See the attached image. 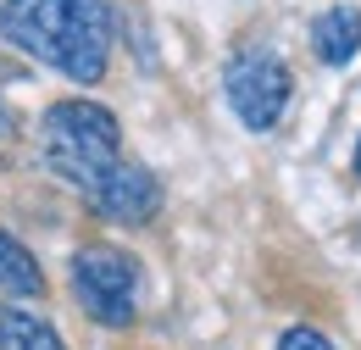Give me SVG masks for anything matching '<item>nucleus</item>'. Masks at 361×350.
Returning <instances> with one entry per match:
<instances>
[{
	"label": "nucleus",
	"instance_id": "1",
	"mask_svg": "<svg viewBox=\"0 0 361 350\" xmlns=\"http://www.w3.org/2000/svg\"><path fill=\"white\" fill-rule=\"evenodd\" d=\"M0 34L56 73H67L78 84H100L111 17H106L100 0H6Z\"/></svg>",
	"mask_w": 361,
	"mask_h": 350
},
{
	"label": "nucleus",
	"instance_id": "2",
	"mask_svg": "<svg viewBox=\"0 0 361 350\" xmlns=\"http://www.w3.org/2000/svg\"><path fill=\"white\" fill-rule=\"evenodd\" d=\"M45 162L56 178H67V183H90L94 173H106L111 162H117V117L106 111V106H94V100H56L45 111Z\"/></svg>",
	"mask_w": 361,
	"mask_h": 350
},
{
	"label": "nucleus",
	"instance_id": "3",
	"mask_svg": "<svg viewBox=\"0 0 361 350\" xmlns=\"http://www.w3.org/2000/svg\"><path fill=\"white\" fill-rule=\"evenodd\" d=\"M73 289H78V306L90 311L94 322L128 328V322H134V301H139V262L128 251L90 245V251H78V262H73Z\"/></svg>",
	"mask_w": 361,
	"mask_h": 350
},
{
	"label": "nucleus",
	"instance_id": "4",
	"mask_svg": "<svg viewBox=\"0 0 361 350\" xmlns=\"http://www.w3.org/2000/svg\"><path fill=\"white\" fill-rule=\"evenodd\" d=\"M223 89H228V106L239 111V123L256 133L278 128V117H283V106H289V89H295V78H289V67L272 56V50H239L233 61H228L223 73Z\"/></svg>",
	"mask_w": 361,
	"mask_h": 350
},
{
	"label": "nucleus",
	"instance_id": "5",
	"mask_svg": "<svg viewBox=\"0 0 361 350\" xmlns=\"http://www.w3.org/2000/svg\"><path fill=\"white\" fill-rule=\"evenodd\" d=\"M84 200L94 206V217L106 222H150L161 206V183L134 167V162H111L106 173H94L84 183Z\"/></svg>",
	"mask_w": 361,
	"mask_h": 350
},
{
	"label": "nucleus",
	"instance_id": "6",
	"mask_svg": "<svg viewBox=\"0 0 361 350\" xmlns=\"http://www.w3.org/2000/svg\"><path fill=\"white\" fill-rule=\"evenodd\" d=\"M312 50L328 61V67H345L361 50V11L356 6H328L312 23Z\"/></svg>",
	"mask_w": 361,
	"mask_h": 350
},
{
	"label": "nucleus",
	"instance_id": "7",
	"mask_svg": "<svg viewBox=\"0 0 361 350\" xmlns=\"http://www.w3.org/2000/svg\"><path fill=\"white\" fill-rule=\"evenodd\" d=\"M0 289L17 301H39L45 295V272L28 256V245H17L11 234H0Z\"/></svg>",
	"mask_w": 361,
	"mask_h": 350
},
{
	"label": "nucleus",
	"instance_id": "8",
	"mask_svg": "<svg viewBox=\"0 0 361 350\" xmlns=\"http://www.w3.org/2000/svg\"><path fill=\"white\" fill-rule=\"evenodd\" d=\"M0 350H61V334L50 328L39 311L6 306L0 311Z\"/></svg>",
	"mask_w": 361,
	"mask_h": 350
},
{
	"label": "nucleus",
	"instance_id": "9",
	"mask_svg": "<svg viewBox=\"0 0 361 350\" xmlns=\"http://www.w3.org/2000/svg\"><path fill=\"white\" fill-rule=\"evenodd\" d=\"M278 350H334V345H328L317 328H289V334L278 339Z\"/></svg>",
	"mask_w": 361,
	"mask_h": 350
},
{
	"label": "nucleus",
	"instance_id": "10",
	"mask_svg": "<svg viewBox=\"0 0 361 350\" xmlns=\"http://www.w3.org/2000/svg\"><path fill=\"white\" fill-rule=\"evenodd\" d=\"M11 128V111H6V100H0V133Z\"/></svg>",
	"mask_w": 361,
	"mask_h": 350
},
{
	"label": "nucleus",
	"instance_id": "11",
	"mask_svg": "<svg viewBox=\"0 0 361 350\" xmlns=\"http://www.w3.org/2000/svg\"><path fill=\"white\" fill-rule=\"evenodd\" d=\"M356 178H361V145H356Z\"/></svg>",
	"mask_w": 361,
	"mask_h": 350
}]
</instances>
